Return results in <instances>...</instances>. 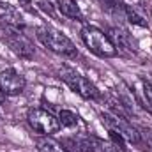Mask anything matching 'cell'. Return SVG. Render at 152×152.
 Segmentation results:
<instances>
[{
    "label": "cell",
    "mask_w": 152,
    "mask_h": 152,
    "mask_svg": "<svg viewBox=\"0 0 152 152\" xmlns=\"http://www.w3.org/2000/svg\"><path fill=\"white\" fill-rule=\"evenodd\" d=\"M36 34H37V39L50 51L64 55V57H76L78 55V50H76L75 42L67 37L64 32H60L58 28L50 27V25H41V27H37Z\"/></svg>",
    "instance_id": "1"
},
{
    "label": "cell",
    "mask_w": 152,
    "mask_h": 152,
    "mask_svg": "<svg viewBox=\"0 0 152 152\" xmlns=\"http://www.w3.org/2000/svg\"><path fill=\"white\" fill-rule=\"evenodd\" d=\"M81 41L83 44L97 57L101 58H113L118 55L115 44L112 42V39L108 37V34H104L103 30L96 28V27H83L81 28Z\"/></svg>",
    "instance_id": "2"
},
{
    "label": "cell",
    "mask_w": 152,
    "mask_h": 152,
    "mask_svg": "<svg viewBox=\"0 0 152 152\" xmlns=\"http://www.w3.org/2000/svg\"><path fill=\"white\" fill-rule=\"evenodd\" d=\"M58 78L75 92L78 96H81L83 99H88V101H97L101 97V92L97 90V87L83 75H80L78 71L64 66L58 69Z\"/></svg>",
    "instance_id": "3"
},
{
    "label": "cell",
    "mask_w": 152,
    "mask_h": 152,
    "mask_svg": "<svg viewBox=\"0 0 152 152\" xmlns=\"http://www.w3.org/2000/svg\"><path fill=\"white\" fill-rule=\"evenodd\" d=\"M62 145L69 152H126L112 142H104L103 138H97L92 134L66 138V140H62Z\"/></svg>",
    "instance_id": "4"
},
{
    "label": "cell",
    "mask_w": 152,
    "mask_h": 152,
    "mask_svg": "<svg viewBox=\"0 0 152 152\" xmlns=\"http://www.w3.org/2000/svg\"><path fill=\"white\" fill-rule=\"evenodd\" d=\"M101 122L104 124V127L108 129V133H117L126 142L140 145V129H136L127 120V117L117 115L113 112H103L101 113Z\"/></svg>",
    "instance_id": "5"
},
{
    "label": "cell",
    "mask_w": 152,
    "mask_h": 152,
    "mask_svg": "<svg viewBox=\"0 0 152 152\" xmlns=\"http://www.w3.org/2000/svg\"><path fill=\"white\" fill-rule=\"evenodd\" d=\"M2 37L7 42V46L25 60H30L36 53L34 42L23 34V28H12V27H2Z\"/></svg>",
    "instance_id": "6"
},
{
    "label": "cell",
    "mask_w": 152,
    "mask_h": 152,
    "mask_svg": "<svg viewBox=\"0 0 152 152\" xmlns=\"http://www.w3.org/2000/svg\"><path fill=\"white\" fill-rule=\"evenodd\" d=\"M27 122L41 136H51L62 127L58 122V117H55L53 113L42 108H30L27 112Z\"/></svg>",
    "instance_id": "7"
},
{
    "label": "cell",
    "mask_w": 152,
    "mask_h": 152,
    "mask_svg": "<svg viewBox=\"0 0 152 152\" xmlns=\"http://www.w3.org/2000/svg\"><path fill=\"white\" fill-rule=\"evenodd\" d=\"M27 80L25 76L14 69H5L0 71V90L5 96H18L25 90Z\"/></svg>",
    "instance_id": "8"
},
{
    "label": "cell",
    "mask_w": 152,
    "mask_h": 152,
    "mask_svg": "<svg viewBox=\"0 0 152 152\" xmlns=\"http://www.w3.org/2000/svg\"><path fill=\"white\" fill-rule=\"evenodd\" d=\"M0 27H12V28H25L23 14L11 4L0 2Z\"/></svg>",
    "instance_id": "9"
},
{
    "label": "cell",
    "mask_w": 152,
    "mask_h": 152,
    "mask_svg": "<svg viewBox=\"0 0 152 152\" xmlns=\"http://www.w3.org/2000/svg\"><path fill=\"white\" fill-rule=\"evenodd\" d=\"M108 37L112 39L117 51L118 50H126V51H134L136 50V42H134L133 36L122 27H112L108 30Z\"/></svg>",
    "instance_id": "10"
},
{
    "label": "cell",
    "mask_w": 152,
    "mask_h": 152,
    "mask_svg": "<svg viewBox=\"0 0 152 152\" xmlns=\"http://www.w3.org/2000/svg\"><path fill=\"white\" fill-rule=\"evenodd\" d=\"M58 11L71 18V20H78V21H83V14H81V9L80 5L76 4L75 0H58Z\"/></svg>",
    "instance_id": "11"
},
{
    "label": "cell",
    "mask_w": 152,
    "mask_h": 152,
    "mask_svg": "<svg viewBox=\"0 0 152 152\" xmlns=\"http://www.w3.org/2000/svg\"><path fill=\"white\" fill-rule=\"evenodd\" d=\"M36 145H37L39 152H69L60 142L50 138V136H41L36 140Z\"/></svg>",
    "instance_id": "12"
},
{
    "label": "cell",
    "mask_w": 152,
    "mask_h": 152,
    "mask_svg": "<svg viewBox=\"0 0 152 152\" xmlns=\"http://www.w3.org/2000/svg\"><path fill=\"white\" fill-rule=\"evenodd\" d=\"M142 106H145L152 113V78H142Z\"/></svg>",
    "instance_id": "13"
},
{
    "label": "cell",
    "mask_w": 152,
    "mask_h": 152,
    "mask_svg": "<svg viewBox=\"0 0 152 152\" xmlns=\"http://www.w3.org/2000/svg\"><path fill=\"white\" fill-rule=\"evenodd\" d=\"M58 122H60L62 127H75L80 122V117H78V113L71 112V110H60L58 112Z\"/></svg>",
    "instance_id": "14"
},
{
    "label": "cell",
    "mask_w": 152,
    "mask_h": 152,
    "mask_svg": "<svg viewBox=\"0 0 152 152\" xmlns=\"http://www.w3.org/2000/svg\"><path fill=\"white\" fill-rule=\"evenodd\" d=\"M124 16L129 20V23H133V25H136V27H149V23H147V20L143 18V16H140L131 5H124Z\"/></svg>",
    "instance_id": "15"
},
{
    "label": "cell",
    "mask_w": 152,
    "mask_h": 152,
    "mask_svg": "<svg viewBox=\"0 0 152 152\" xmlns=\"http://www.w3.org/2000/svg\"><path fill=\"white\" fill-rule=\"evenodd\" d=\"M101 4H103V7L110 14H113V16H124V4L120 0H101Z\"/></svg>",
    "instance_id": "16"
},
{
    "label": "cell",
    "mask_w": 152,
    "mask_h": 152,
    "mask_svg": "<svg viewBox=\"0 0 152 152\" xmlns=\"http://www.w3.org/2000/svg\"><path fill=\"white\" fill-rule=\"evenodd\" d=\"M140 145L152 152V129H140Z\"/></svg>",
    "instance_id": "17"
},
{
    "label": "cell",
    "mask_w": 152,
    "mask_h": 152,
    "mask_svg": "<svg viewBox=\"0 0 152 152\" xmlns=\"http://www.w3.org/2000/svg\"><path fill=\"white\" fill-rule=\"evenodd\" d=\"M5 97H7V96H5V94L0 90V103H4V101H5Z\"/></svg>",
    "instance_id": "18"
},
{
    "label": "cell",
    "mask_w": 152,
    "mask_h": 152,
    "mask_svg": "<svg viewBox=\"0 0 152 152\" xmlns=\"http://www.w3.org/2000/svg\"><path fill=\"white\" fill-rule=\"evenodd\" d=\"M20 2H21V4H27V5H28V4H30L32 0H20Z\"/></svg>",
    "instance_id": "19"
}]
</instances>
